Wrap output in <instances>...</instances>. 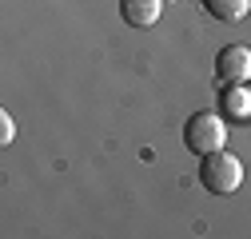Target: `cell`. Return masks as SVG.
<instances>
[{"label":"cell","instance_id":"6da1fadb","mask_svg":"<svg viewBox=\"0 0 251 239\" xmlns=\"http://www.w3.org/2000/svg\"><path fill=\"white\" fill-rule=\"evenodd\" d=\"M183 143L192 147L196 156L219 152V147L227 143L224 116H215V112H196V116H187V124H183Z\"/></svg>","mask_w":251,"mask_h":239},{"label":"cell","instance_id":"7a4b0ae2","mask_svg":"<svg viewBox=\"0 0 251 239\" xmlns=\"http://www.w3.org/2000/svg\"><path fill=\"white\" fill-rule=\"evenodd\" d=\"M200 179H203V188H207L211 195H231V191H239V184H243V164H239L231 152L219 147V152L203 156Z\"/></svg>","mask_w":251,"mask_h":239},{"label":"cell","instance_id":"3957f363","mask_svg":"<svg viewBox=\"0 0 251 239\" xmlns=\"http://www.w3.org/2000/svg\"><path fill=\"white\" fill-rule=\"evenodd\" d=\"M215 76L224 84H247L251 80V48L247 44H227L215 56Z\"/></svg>","mask_w":251,"mask_h":239},{"label":"cell","instance_id":"277c9868","mask_svg":"<svg viewBox=\"0 0 251 239\" xmlns=\"http://www.w3.org/2000/svg\"><path fill=\"white\" fill-rule=\"evenodd\" d=\"M120 12L132 28H151L164 12V0H120Z\"/></svg>","mask_w":251,"mask_h":239},{"label":"cell","instance_id":"5b68a950","mask_svg":"<svg viewBox=\"0 0 251 239\" xmlns=\"http://www.w3.org/2000/svg\"><path fill=\"white\" fill-rule=\"evenodd\" d=\"M224 112H227L231 120H251V88H247V84H227Z\"/></svg>","mask_w":251,"mask_h":239},{"label":"cell","instance_id":"8992f818","mask_svg":"<svg viewBox=\"0 0 251 239\" xmlns=\"http://www.w3.org/2000/svg\"><path fill=\"white\" fill-rule=\"evenodd\" d=\"M203 8L215 16V20H243L251 0H203Z\"/></svg>","mask_w":251,"mask_h":239},{"label":"cell","instance_id":"52a82bcc","mask_svg":"<svg viewBox=\"0 0 251 239\" xmlns=\"http://www.w3.org/2000/svg\"><path fill=\"white\" fill-rule=\"evenodd\" d=\"M12 136H16L12 116H8V112H0V143H12Z\"/></svg>","mask_w":251,"mask_h":239}]
</instances>
